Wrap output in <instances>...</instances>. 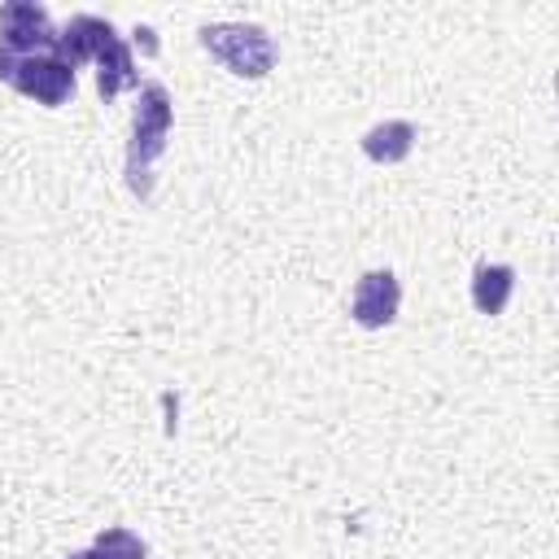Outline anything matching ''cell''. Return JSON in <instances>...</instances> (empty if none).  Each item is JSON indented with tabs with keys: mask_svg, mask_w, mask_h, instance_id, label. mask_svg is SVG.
Here are the masks:
<instances>
[{
	"mask_svg": "<svg viewBox=\"0 0 559 559\" xmlns=\"http://www.w3.org/2000/svg\"><path fill=\"white\" fill-rule=\"evenodd\" d=\"M411 144H415V127L402 122V118L380 122V127H371V131L362 135V153H367L371 162H402V157L411 153Z\"/></svg>",
	"mask_w": 559,
	"mask_h": 559,
	"instance_id": "8",
	"label": "cell"
},
{
	"mask_svg": "<svg viewBox=\"0 0 559 559\" xmlns=\"http://www.w3.org/2000/svg\"><path fill=\"white\" fill-rule=\"evenodd\" d=\"M57 35H52V22L39 4L31 0H9L0 4V48L17 52V57H31L39 48H52Z\"/></svg>",
	"mask_w": 559,
	"mask_h": 559,
	"instance_id": "4",
	"label": "cell"
},
{
	"mask_svg": "<svg viewBox=\"0 0 559 559\" xmlns=\"http://www.w3.org/2000/svg\"><path fill=\"white\" fill-rule=\"evenodd\" d=\"M66 559H96L92 550H74V555H66Z\"/></svg>",
	"mask_w": 559,
	"mask_h": 559,
	"instance_id": "11",
	"label": "cell"
},
{
	"mask_svg": "<svg viewBox=\"0 0 559 559\" xmlns=\"http://www.w3.org/2000/svg\"><path fill=\"white\" fill-rule=\"evenodd\" d=\"M397 306H402V288H397V275L393 271H367L354 284V297H349L354 323H362V328H389L397 319Z\"/></svg>",
	"mask_w": 559,
	"mask_h": 559,
	"instance_id": "5",
	"label": "cell"
},
{
	"mask_svg": "<svg viewBox=\"0 0 559 559\" xmlns=\"http://www.w3.org/2000/svg\"><path fill=\"white\" fill-rule=\"evenodd\" d=\"M170 92L162 83H144L140 100H135V122H131V144H127V188L144 201L153 192V166L166 153V135H170Z\"/></svg>",
	"mask_w": 559,
	"mask_h": 559,
	"instance_id": "1",
	"label": "cell"
},
{
	"mask_svg": "<svg viewBox=\"0 0 559 559\" xmlns=\"http://www.w3.org/2000/svg\"><path fill=\"white\" fill-rule=\"evenodd\" d=\"M511 288H515V271H511V266H476L472 301H476L480 314H502Z\"/></svg>",
	"mask_w": 559,
	"mask_h": 559,
	"instance_id": "9",
	"label": "cell"
},
{
	"mask_svg": "<svg viewBox=\"0 0 559 559\" xmlns=\"http://www.w3.org/2000/svg\"><path fill=\"white\" fill-rule=\"evenodd\" d=\"M96 66H100L96 87H100V96H105V100H109V96H118L122 87H131V83H135V57H131V48L122 44V35H114V39L100 48Z\"/></svg>",
	"mask_w": 559,
	"mask_h": 559,
	"instance_id": "7",
	"label": "cell"
},
{
	"mask_svg": "<svg viewBox=\"0 0 559 559\" xmlns=\"http://www.w3.org/2000/svg\"><path fill=\"white\" fill-rule=\"evenodd\" d=\"M114 35H118V31H114L105 17H96V13H79V17H70L66 31L57 35L52 52L66 57L70 66H79V61H87V57H100V48H105Z\"/></svg>",
	"mask_w": 559,
	"mask_h": 559,
	"instance_id": "6",
	"label": "cell"
},
{
	"mask_svg": "<svg viewBox=\"0 0 559 559\" xmlns=\"http://www.w3.org/2000/svg\"><path fill=\"white\" fill-rule=\"evenodd\" d=\"M201 48L240 79H262L275 66V44L253 22H218L201 31Z\"/></svg>",
	"mask_w": 559,
	"mask_h": 559,
	"instance_id": "2",
	"label": "cell"
},
{
	"mask_svg": "<svg viewBox=\"0 0 559 559\" xmlns=\"http://www.w3.org/2000/svg\"><path fill=\"white\" fill-rule=\"evenodd\" d=\"M92 555H96V559H148L144 542H140L131 528H105V533L92 542Z\"/></svg>",
	"mask_w": 559,
	"mask_h": 559,
	"instance_id": "10",
	"label": "cell"
},
{
	"mask_svg": "<svg viewBox=\"0 0 559 559\" xmlns=\"http://www.w3.org/2000/svg\"><path fill=\"white\" fill-rule=\"evenodd\" d=\"M0 79L13 83L22 96H31L39 105H61V100L74 96V66L57 52L17 57V52L0 48Z\"/></svg>",
	"mask_w": 559,
	"mask_h": 559,
	"instance_id": "3",
	"label": "cell"
}]
</instances>
